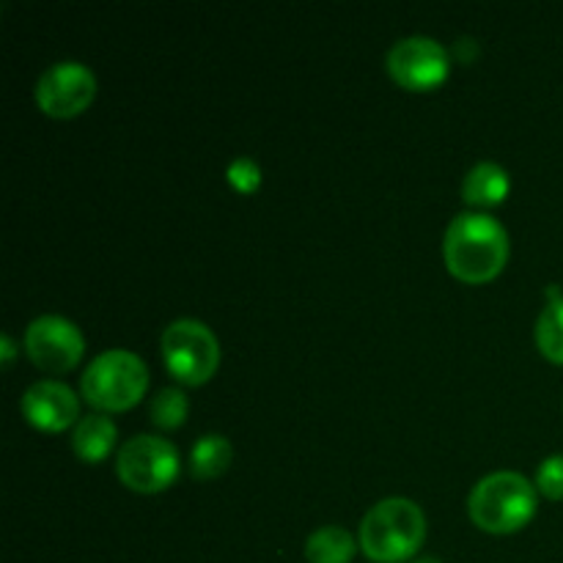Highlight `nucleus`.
<instances>
[{"mask_svg": "<svg viewBox=\"0 0 563 563\" xmlns=\"http://www.w3.org/2000/svg\"><path fill=\"white\" fill-rule=\"evenodd\" d=\"M225 176H229V181L236 190L251 192L256 190L258 181H262V168H258L251 157H236L231 159V165L225 168Z\"/></svg>", "mask_w": 563, "mask_h": 563, "instance_id": "a211bd4d", "label": "nucleus"}, {"mask_svg": "<svg viewBox=\"0 0 563 563\" xmlns=\"http://www.w3.org/2000/svg\"><path fill=\"white\" fill-rule=\"evenodd\" d=\"M445 264L456 278L484 284L504 269L509 258V234L487 212H462L445 229Z\"/></svg>", "mask_w": 563, "mask_h": 563, "instance_id": "f257e3e1", "label": "nucleus"}, {"mask_svg": "<svg viewBox=\"0 0 563 563\" xmlns=\"http://www.w3.org/2000/svg\"><path fill=\"white\" fill-rule=\"evenodd\" d=\"M115 423L104 412H91L80 418L71 429V449L82 462H102L115 445Z\"/></svg>", "mask_w": 563, "mask_h": 563, "instance_id": "f8f14e48", "label": "nucleus"}, {"mask_svg": "<svg viewBox=\"0 0 563 563\" xmlns=\"http://www.w3.org/2000/svg\"><path fill=\"white\" fill-rule=\"evenodd\" d=\"M231 456H234V449H231L229 438H223V434H203L190 451L192 476L201 478V482L218 478L231 465Z\"/></svg>", "mask_w": 563, "mask_h": 563, "instance_id": "4468645a", "label": "nucleus"}, {"mask_svg": "<svg viewBox=\"0 0 563 563\" xmlns=\"http://www.w3.org/2000/svg\"><path fill=\"white\" fill-rule=\"evenodd\" d=\"M412 563H443V561L432 559V555H423V559H418V561H412Z\"/></svg>", "mask_w": 563, "mask_h": 563, "instance_id": "aec40b11", "label": "nucleus"}, {"mask_svg": "<svg viewBox=\"0 0 563 563\" xmlns=\"http://www.w3.org/2000/svg\"><path fill=\"white\" fill-rule=\"evenodd\" d=\"M159 346L168 372L185 385L207 383L220 363L218 339L201 319H174L163 330Z\"/></svg>", "mask_w": 563, "mask_h": 563, "instance_id": "39448f33", "label": "nucleus"}, {"mask_svg": "<svg viewBox=\"0 0 563 563\" xmlns=\"http://www.w3.org/2000/svg\"><path fill=\"white\" fill-rule=\"evenodd\" d=\"M187 410H190V405H187L185 390L179 388L157 390V396H154L152 405H148V416H152V421L157 423L159 429L181 427L187 418Z\"/></svg>", "mask_w": 563, "mask_h": 563, "instance_id": "dca6fc26", "label": "nucleus"}, {"mask_svg": "<svg viewBox=\"0 0 563 563\" xmlns=\"http://www.w3.org/2000/svg\"><path fill=\"white\" fill-rule=\"evenodd\" d=\"M509 170L493 159H484L473 165L462 179V198L473 207H495L509 196Z\"/></svg>", "mask_w": 563, "mask_h": 563, "instance_id": "9b49d317", "label": "nucleus"}, {"mask_svg": "<svg viewBox=\"0 0 563 563\" xmlns=\"http://www.w3.org/2000/svg\"><path fill=\"white\" fill-rule=\"evenodd\" d=\"M22 412L33 427L44 432H60L80 421V401L75 390L58 379H38L22 394Z\"/></svg>", "mask_w": 563, "mask_h": 563, "instance_id": "9d476101", "label": "nucleus"}, {"mask_svg": "<svg viewBox=\"0 0 563 563\" xmlns=\"http://www.w3.org/2000/svg\"><path fill=\"white\" fill-rule=\"evenodd\" d=\"M427 537V517L410 498H385L361 522V548L372 561L396 563L418 553Z\"/></svg>", "mask_w": 563, "mask_h": 563, "instance_id": "f03ea898", "label": "nucleus"}, {"mask_svg": "<svg viewBox=\"0 0 563 563\" xmlns=\"http://www.w3.org/2000/svg\"><path fill=\"white\" fill-rule=\"evenodd\" d=\"M25 350L44 372H69L80 363L86 339L71 319L60 313H42L25 330Z\"/></svg>", "mask_w": 563, "mask_h": 563, "instance_id": "0eeeda50", "label": "nucleus"}, {"mask_svg": "<svg viewBox=\"0 0 563 563\" xmlns=\"http://www.w3.org/2000/svg\"><path fill=\"white\" fill-rule=\"evenodd\" d=\"M537 344L544 357L563 363V297L550 300L537 319Z\"/></svg>", "mask_w": 563, "mask_h": 563, "instance_id": "2eb2a0df", "label": "nucleus"}, {"mask_svg": "<svg viewBox=\"0 0 563 563\" xmlns=\"http://www.w3.org/2000/svg\"><path fill=\"white\" fill-rule=\"evenodd\" d=\"M148 388V368L135 352L104 350L88 363L80 377V394L88 405L119 412L141 401Z\"/></svg>", "mask_w": 563, "mask_h": 563, "instance_id": "20e7f679", "label": "nucleus"}, {"mask_svg": "<svg viewBox=\"0 0 563 563\" xmlns=\"http://www.w3.org/2000/svg\"><path fill=\"white\" fill-rule=\"evenodd\" d=\"M449 49L432 36H405L388 49V71L399 86L427 91L449 77Z\"/></svg>", "mask_w": 563, "mask_h": 563, "instance_id": "1a4fd4ad", "label": "nucleus"}, {"mask_svg": "<svg viewBox=\"0 0 563 563\" xmlns=\"http://www.w3.org/2000/svg\"><path fill=\"white\" fill-rule=\"evenodd\" d=\"M115 471L130 489L159 493L179 473V451L157 434H137L119 449Z\"/></svg>", "mask_w": 563, "mask_h": 563, "instance_id": "423d86ee", "label": "nucleus"}, {"mask_svg": "<svg viewBox=\"0 0 563 563\" xmlns=\"http://www.w3.org/2000/svg\"><path fill=\"white\" fill-rule=\"evenodd\" d=\"M355 555V539L341 526H322L306 539L308 563H350Z\"/></svg>", "mask_w": 563, "mask_h": 563, "instance_id": "ddd939ff", "label": "nucleus"}, {"mask_svg": "<svg viewBox=\"0 0 563 563\" xmlns=\"http://www.w3.org/2000/svg\"><path fill=\"white\" fill-rule=\"evenodd\" d=\"M97 93V77L80 60H58L47 66L36 80L38 108L55 119L82 113Z\"/></svg>", "mask_w": 563, "mask_h": 563, "instance_id": "6e6552de", "label": "nucleus"}, {"mask_svg": "<svg viewBox=\"0 0 563 563\" xmlns=\"http://www.w3.org/2000/svg\"><path fill=\"white\" fill-rule=\"evenodd\" d=\"M467 511L489 533L520 531L537 511V487L517 471L487 473L471 489Z\"/></svg>", "mask_w": 563, "mask_h": 563, "instance_id": "7ed1b4c3", "label": "nucleus"}, {"mask_svg": "<svg viewBox=\"0 0 563 563\" xmlns=\"http://www.w3.org/2000/svg\"><path fill=\"white\" fill-rule=\"evenodd\" d=\"M537 487L548 498L563 500V454H553L542 460V465L537 467Z\"/></svg>", "mask_w": 563, "mask_h": 563, "instance_id": "f3484780", "label": "nucleus"}, {"mask_svg": "<svg viewBox=\"0 0 563 563\" xmlns=\"http://www.w3.org/2000/svg\"><path fill=\"white\" fill-rule=\"evenodd\" d=\"M0 346H3V355H0V357H3V363L9 366V363L14 361V339H11L9 333H3V335H0Z\"/></svg>", "mask_w": 563, "mask_h": 563, "instance_id": "6ab92c4d", "label": "nucleus"}]
</instances>
